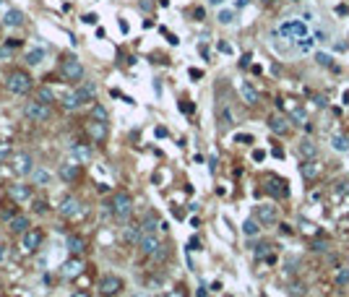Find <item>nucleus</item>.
Wrapping results in <instances>:
<instances>
[{"label": "nucleus", "instance_id": "nucleus-1", "mask_svg": "<svg viewBox=\"0 0 349 297\" xmlns=\"http://www.w3.org/2000/svg\"><path fill=\"white\" fill-rule=\"evenodd\" d=\"M110 214L115 216V219L125 222L128 216L133 214V196H131V193H125V190L112 193V198H110Z\"/></svg>", "mask_w": 349, "mask_h": 297}, {"label": "nucleus", "instance_id": "nucleus-2", "mask_svg": "<svg viewBox=\"0 0 349 297\" xmlns=\"http://www.w3.org/2000/svg\"><path fill=\"white\" fill-rule=\"evenodd\" d=\"M5 86L10 94H18V97H24L29 94V91L34 89V78L26 73V71H21V68H16V71H10L8 78H5Z\"/></svg>", "mask_w": 349, "mask_h": 297}, {"label": "nucleus", "instance_id": "nucleus-3", "mask_svg": "<svg viewBox=\"0 0 349 297\" xmlns=\"http://www.w3.org/2000/svg\"><path fill=\"white\" fill-rule=\"evenodd\" d=\"M84 65H81V60L76 58V55H63L60 60V76L65 78V81H84Z\"/></svg>", "mask_w": 349, "mask_h": 297}, {"label": "nucleus", "instance_id": "nucleus-4", "mask_svg": "<svg viewBox=\"0 0 349 297\" xmlns=\"http://www.w3.org/2000/svg\"><path fill=\"white\" fill-rule=\"evenodd\" d=\"M24 115L31 123H47L52 118V110H50V105H42L39 99H31V102L24 105Z\"/></svg>", "mask_w": 349, "mask_h": 297}, {"label": "nucleus", "instance_id": "nucleus-5", "mask_svg": "<svg viewBox=\"0 0 349 297\" xmlns=\"http://www.w3.org/2000/svg\"><path fill=\"white\" fill-rule=\"evenodd\" d=\"M99 295L102 297H115L123 292V279L118 277V274H104V277L99 279Z\"/></svg>", "mask_w": 349, "mask_h": 297}, {"label": "nucleus", "instance_id": "nucleus-6", "mask_svg": "<svg viewBox=\"0 0 349 297\" xmlns=\"http://www.w3.org/2000/svg\"><path fill=\"white\" fill-rule=\"evenodd\" d=\"M279 37L284 39H300V37H308V24L305 21H287V24H282L276 29Z\"/></svg>", "mask_w": 349, "mask_h": 297}, {"label": "nucleus", "instance_id": "nucleus-7", "mask_svg": "<svg viewBox=\"0 0 349 297\" xmlns=\"http://www.w3.org/2000/svg\"><path fill=\"white\" fill-rule=\"evenodd\" d=\"M13 172L21 175V177L34 175V159H31L29 151H18V154L13 156Z\"/></svg>", "mask_w": 349, "mask_h": 297}, {"label": "nucleus", "instance_id": "nucleus-8", "mask_svg": "<svg viewBox=\"0 0 349 297\" xmlns=\"http://www.w3.org/2000/svg\"><path fill=\"white\" fill-rule=\"evenodd\" d=\"M42 240H44L42 230H29V232H24V235H21V245H24V250H26V253H34V250H39Z\"/></svg>", "mask_w": 349, "mask_h": 297}, {"label": "nucleus", "instance_id": "nucleus-9", "mask_svg": "<svg viewBox=\"0 0 349 297\" xmlns=\"http://www.w3.org/2000/svg\"><path fill=\"white\" fill-rule=\"evenodd\" d=\"M57 211H60L63 219H73V216H78V214H81V201H78L76 196H65Z\"/></svg>", "mask_w": 349, "mask_h": 297}, {"label": "nucleus", "instance_id": "nucleus-10", "mask_svg": "<svg viewBox=\"0 0 349 297\" xmlns=\"http://www.w3.org/2000/svg\"><path fill=\"white\" fill-rule=\"evenodd\" d=\"M24 10H18V8H5L3 10V26H10V29H16V26H24Z\"/></svg>", "mask_w": 349, "mask_h": 297}, {"label": "nucleus", "instance_id": "nucleus-11", "mask_svg": "<svg viewBox=\"0 0 349 297\" xmlns=\"http://www.w3.org/2000/svg\"><path fill=\"white\" fill-rule=\"evenodd\" d=\"M86 133L91 136V141L102 144L104 139H107V123H99V120H91V118H89V123H86Z\"/></svg>", "mask_w": 349, "mask_h": 297}, {"label": "nucleus", "instance_id": "nucleus-12", "mask_svg": "<svg viewBox=\"0 0 349 297\" xmlns=\"http://www.w3.org/2000/svg\"><path fill=\"white\" fill-rule=\"evenodd\" d=\"M255 219L261 224H274L279 219L276 214V206H269V203H261V206H255Z\"/></svg>", "mask_w": 349, "mask_h": 297}, {"label": "nucleus", "instance_id": "nucleus-13", "mask_svg": "<svg viewBox=\"0 0 349 297\" xmlns=\"http://www.w3.org/2000/svg\"><path fill=\"white\" fill-rule=\"evenodd\" d=\"M57 175H60L63 182H76L81 177V167H78V162H65V164H60Z\"/></svg>", "mask_w": 349, "mask_h": 297}, {"label": "nucleus", "instance_id": "nucleus-14", "mask_svg": "<svg viewBox=\"0 0 349 297\" xmlns=\"http://www.w3.org/2000/svg\"><path fill=\"white\" fill-rule=\"evenodd\" d=\"M81 271H84V261H81V256H71L63 264V277H68V279H76Z\"/></svg>", "mask_w": 349, "mask_h": 297}, {"label": "nucleus", "instance_id": "nucleus-15", "mask_svg": "<svg viewBox=\"0 0 349 297\" xmlns=\"http://www.w3.org/2000/svg\"><path fill=\"white\" fill-rule=\"evenodd\" d=\"M266 193H271L274 198H287V196H289V188H287L284 180L269 177V182H266Z\"/></svg>", "mask_w": 349, "mask_h": 297}, {"label": "nucleus", "instance_id": "nucleus-16", "mask_svg": "<svg viewBox=\"0 0 349 297\" xmlns=\"http://www.w3.org/2000/svg\"><path fill=\"white\" fill-rule=\"evenodd\" d=\"M71 156L76 162H91V156H94V148L89 144H73L71 146Z\"/></svg>", "mask_w": 349, "mask_h": 297}, {"label": "nucleus", "instance_id": "nucleus-17", "mask_svg": "<svg viewBox=\"0 0 349 297\" xmlns=\"http://www.w3.org/2000/svg\"><path fill=\"white\" fill-rule=\"evenodd\" d=\"M141 237H144V227L141 224H128L123 230V240L128 245H138V243H141Z\"/></svg>", "mask_w": 349, "mask_h": 297}, {"label": "nucleus", "instance_id": "nucleus-18", "mask_svg": "<svg viewBox=\"0 0 349 297\" xmlns=\"http://www.w3.org/2000/svg\"><path fill=\"white\" fill-rule=\"evenodd\" d=\"M29 216H24V214H16L13 219L8 222V230L13 232V235H24V232H29Z\"/></svg>", "mask_w": 349, "mask_h": 297}, {"label": "nucleus", "instance_id": "nucleus-19", "mask_svg": "<svg viewBox=\"0 0 349 297\" xmlns=\"http://www.w3.org/2000/svg\"><path fill=\"white\" fill-rule=\"evenodd\" d=\"M159 245H162V243L157 240V235H144V237H141V243H138L141 253H144V256H149V258L157 253V248H159Z\"/></svg>", "mask_w": 349, "mask_h": 297}, {"label": "nucleus", "instance_id": "nucleus-20", "mask_svg": "<svg viewBox=\"0 0 349 297\" xmlns=\"http://www.w3.org/2000/svg\"><path fill=\"white\" fill-rule=\"evenodd\" d=\"M65 245H68V253H71V256H81L86 250V240L81 235H68Z\"/></svg>", "mask_w": 349, "mask_h": 297}, {"label": "nucleus", "instance_id": "nucleus-21", "mask_svg": "<svg viewBox=\"0 0 349 297\" xmlns=\"http://www.w3.org/2000/svg\"><path fill=\"white\" fill-rule=\"evenodd\" d=\"M8 196H10V201H29L34 196V190H31V185H10Z\"/></svg>", "mask_w": 349, "mask_h": 297}, {"label": "nucleus", "instance_id": "nucleus-22", "mask_svg": "<svg viewBox=\"0 0 349 297\" xmlns=\"http://www.w3.org/2000/svg\"><path fill=\"white\" fill-rule=\"evenodd\" d=\"M81 97H78V91L73 89V91H68V94H63V110L65 112H76V110H81Z\"/></svg>", "mask_w": 349, "mask_h": 297}, {"label": "nucleus", "instance_id": "nucleus-23", "mask_svg": "<svg viewBox=\"0 0 349 297\" xmlns=\"http://www.w3.org/2000/svg\"><path fill=\"white\" fill-rule=\"evenodd\" d=\"M76 91H78L81 102L86 105V102H91V99L97 97V84H94V81H81V86H78Z\"/></svg>", "mask_w": 349, "mask_h": 297}, {"label": "nucleus", "instance_id": "nucleus-24", "mask_svg": "<svg viewBox=\"0 0 349 297\" xmlns=\"http://www.w3.org/2000/svg\"><path fill=\"white\" fill-rule=\"evenodd\" d=\"M141 227H144V235H157V230L162 227V222H159V216H157L154 211H149V214L144 216Z\"/></svg>", "mask_w": 349, "mask_h": 297}, {"label": "nucleus", "instance_id": "nucleus-25", "mask_svg": "<svg viewBox=\"0 0 349 297\" xmlns=\"http://www.w3.org/2000/svg\"><path fill=\"white\" fill-rule=\"evenodd\" d=\"M240 94H242V99H245V105H250V107H253V105H258V99H261V97H258V91H255L253 84H248V81H245V84H240Z\"/></svg>", "mask_w": 349, "mask_h": 297}, {"label": "nucleus", "instance_id": "nucleus-26", "mask_svg": "<svg viewBox=\"0 0 349 297\" xmlns=\"http://www.w3.org/2000/svg\"><path fill=\"white\" fill-rule=\"evenodd\" d=\"M269 128H271L274 133L282 136V133H287V131H289V120H287V118H282V115H274V118L269 120Z\"/></svg>", "mask_w": 349, "mask_h": 297}, {"label": "nucleus", "instance_id": "nucleus-27", "mask_svg": "<svg viewBox=\"0 0 349 297\" xmlns=\"http://www.w3.org/2000/svg\"><path fill=\"white\" fill-rule=\"evenodd\" d=\"M34 99H39L42 105H52V102H55V91H52L47 84H44V86H39V89H37V94H34Z\"/></svg>", "mask_w": 349, "mask_h": 297}, {"label": "nucleus", "instance_id": "nucleus-28", "mask_svg": "<svg viewBox=\"0 0 349 297\" xmlns=\"http://www.w3.org/2000/svg\"><path fill=\"white\" fill-rule=\"evenodd\" d=\"M89 118H91V120H99V123H110V112L104 110V105H91Z\"/></svg>", "mask_w": 349, "mask_h": 297}, {"label": "nucleus", "instance_id": "nucleus-29", "mask_svg": "<svg viewBox=\"0 0 349 297\" xmlns=\"http://www.w3.org/2000/svg\"><path fill=\"white\" fill-rule=\"evenodd\" d=\"M300 172H302V177H305V180H313V177L318 175V164L313 162V159H305L302 167H300Z\"/></svg>", "mask_w": 349, "mask_h": 297}, {"label": "nucleus", "instance_id": "nucleus-30", "mask_svg": "<svg viewBox=\"0 0 349 297\" xmlns=\"http://www.w3.org/2000/svg\"><path fill=\"white\" fill-rule=\"evenodd\" d=\"M300 154L305 156V159H316L318 156V148H316V144H313V141H302L300 144Z\"/></svg>", "mask_w": 349, "mask_h": 297}, {"label": "nucleus", "instance_id": "nucleus-31", "mask_svg": "<svg viewBox=\"0 0 349 297\" xmlns=\"http://www.w3.org/2000/svg\"><path fill=\"white\" fill-rule=\"evenodd\" d=\"M258 224H261L258 219H245V222H242V235H248V237H255V235H258V230H261Z\"/></svg>", "mask_w": 349, "mask_h": 297}, {"label": "nucleus", "instance_id": "nucleus-32", "mask_svg": "<svg viewBox=\"0 0 349 297\" xmlns=\"http://www.w3.org/2000/svg\"><path fill=\"white\" fill-rule=\"evenodd\" d=\"M44 55H47V52H44L42 47H37V50H29V52H26V63H29V65H39V63L44 60Z\"/></svg>", "mask_w": 349, "mask_h": 297}, {"label": "nucleus", "instance_id": "nucleus-33", "mask_svg": "<svg viewBox=\"0 0 349 297\" xmlns=\"http://www.w3.org/2000/svg\"><path fill=\"white\" fill-rule=\"evenodd\" d=\"M34 185H47V182H50V169H34Z\"/></svg>", "mask_w": 349, "mask_h": 297}, {"label": "nucleus", "instance_id": "nucleus-34", "mask_svg": "<svg viewBox=\"0 0 349 297\" xmlns=\"http://www.w3.org/2000/svg\"><path fill=\"white\" fill-rule=\"evenodd\" d=\"M331 146L336 148V151H349V139H347V136H334Z\"/></svg>", "mask_w": 349, "mask_h": 297}, {"label": "nucleus", "instance_id": "nucleus-35", "mask_svg": "<svg viewBox=\"0 0 349 297\" xmlns=\"http://www.w3.org/2000/svg\"><path fill=\"white\" fill-rule=\"evenodd\" d=\"M151 258H154V261H157V264H165V261L170 258V248H167L165 243H162V245L157 248V253H154V256H151Z\"/></svg>", "mask_w": 349, "mask_h": 297}, {"label": "nucleus", "instance_id": "nucleus-36", "mask_svg": "<svg viewBox=\"0 0 349 297\" xmlns=\"http://www.w3.org/2000/svg\"><path fill=\"white\" fill-rule=\"evenodd\" d=\"M295 44H297L300 52H310L313 50V37H300V39H295Z\"/></svg>", "mask_w": 349, "mask_h": 297}, {"label": "nucleus", "instance_id": "nucleus-37", "mask_svg": "<svg viewBox=\"0 0 349 297\" xmlns=\"http://www.w3.org/2000/svg\"><path fill=\"white\" fill-rule=\"evenodd\" d=\"M292 118H295L297 125H302V128L308 125V115H305V110H302V107H295V110H292Z\"/></svg>", "mask_w": 349, "mask_h": 297}, {"label": "nucleus", "instance_id": "nucleus-38", "mask_svg": "<svg viewBox=\"0 0 349 297\" xmlns=\"http://www.w3.org/2000/svg\"><path fill=\"white\" fill-rule=\"evenodd\" d=\"M336 284H339V287L349 284V269H339V274H336Z\"/></svg>", "mask_w": 349, "mask_h": 297}, {"label": "nucleus", "instance_id": "nucleus-39", "mask_svg": "<svg viewBox=\"0 0 349 297\" xmlns=\"http://www.w3.org/2000/svg\"><path fill=\"white\" fill-rule=\"evenodd\" d=\"M219 24H232V18H235V13L232 10H219Z\"/></svg>", "mask_w": 349, "mask_h": 297}, {"label": "nucleus", "instance_id": "nucleus-40", "mask_svg": "<svg viewBox=\"0 0 349 297\" xmlns=\"http://www.w3.org/2000/svg\"><path fill=\"white\" fill-rule=\"evenodd\" d=\"M34 211H37V214H47V203H44V201H34Z\"/></svg>", "mask_w": 349, "mask_h": 297}, {"label": "nucleus", "instance_id": "nucleus-41", "mask_svg": "<svg viewBox=\"0 0 349 297\" xmlns=\"http://www.w3.org/2000/svg\"><path fill=\"white\" fill-rule=\"evenodd\" d=\"M5 60H10V47L5 44V47H0V63H5Z\"/></svg>", "mask_w": 349, "mask_h": 297}, {"label": "nucleus", "instance_id": "nucleus-42", "mask_svg": "<svg viewBox=\"0 0 349 297\" xmlns=\"http://www.w3.org/2000/svg\"><path fill=\"white\" fill-rule=\"evenodd\" d=\"M316 60H318L321 65H331V55H326V52H321V55H316Z\"/></svg>", "mask_w": 349, "mask_h": 297}, {"label": "nucleus", "instance_id": "nucleus-43", "mask_svg": "<svg viewBox=\"0 0 349 297\" xmlns=\"http://www.w3.org/2000/svg\"><path fill=\"white\" fill-rule=\"evenodd\" d=\"M269 248H271V245H255V256H258V258H263L266 253H269Z\"/></svg>", "mask_w": 349, "mask_h": 297}, {"label": "nucleus", "instance_id": "nucleus-44", "mask_svg": "<svg viewBox=\"0 0 349 297\" xmlns=\"http://www.w3.org/2000/svg\"><path fill=\"white\" fill-rule=\"evenodd\" d=\"M81 21H84V24H97V13H84Z\"/></svg>", "mask_w": 349, "mask_h": 297}, {"label": "nucleus", "instance_id": "nucleus-45", "mask_svg": "<svg viewBox=\"0 0 349 297\" xmlns=\"http://www.w3.org/2000/svg\"><path fill=\"white\" fill-rule=\"evenodd\" d=\"M188 248H190V250H201V240H198V237H190Z\"/></svg>", "mask_w": 349, "mask_h": 297}, {"label": "nucleus", "instance_id": "nucleus-46", "mask_svg": "<svg viewBox=\"0 0 349 297\" xmlns=\"http://www.w3.org/2000/svg\"><path fill=\"white\" fill-rule=\"evenodd\" d=\"M8 154H10V146L8 144H0V159H5Z\"/></svg>", "mask_w": 349, "mask_h": 297}, {"label": "nucleus", "instance_id": "nucleus-47", "mask_svg": "<svg viewBox=\"0 0 349 297\" xmlns=\"http://www.w3.org/2000/svg\"><path fill=\"white\" fill-rule=\"evenodd\" d=\"M295 266H297V258H292V261H287V274H295V271H297Z\"/></svg>", "mask_w": 349, "mask_h": 297}, {"label": "nucleus", "instance_id": "nucleus-48", "mask_svg": "<svg viewBox=\"0 0 349 297\" xmlns=\"http://www.w3.org/2000/svg\"><path fill=\"white\" fill-rule=\"evenodd\" d=\"M165 297H185V292H182V290H172V292H167Z\"/></svg>", "mask_w": 349, "mask_h": 297}, {"label": "nucleus", "instance_id": "nucleus-49", "mask_svg": "<svg viewBox=\"0 0 349 297\" xmlns=\"http://www.w3.org/2000/svg\"><path fill=\"white\" fill-rule=\"evenodd\" d=\"M289 292H292V295H300V292H302V284H297V282H295L292 287H289Z\"/></svg>", "mask_w": 349, "mask_h": 297}, {"label": "nucleus", "instance_id": "nucleus-50", "mask_svg": "<svg viewBox=\"0 0 349 297\" xmlns=\"http://www.w3.org/2000/svg\"><path fill=\"white\" fill-rule=\"evenodd\" d=\"M5 258H8V248L0 245V261H5Z\"/></svg>", "mask_w": 349, "mask_h": 297}, {"label": "nucleus", "instance_id": "nucleus-51", "mask_svg": "<svg viewBox=\"0 0 349 297\" xmlns=\"http://www.w3.org/2000/svg\"><path fill=\"white\" fill-rule=\"evenodd\" d=\"M201 76H203V73L198 71V68H190V78H201Z\"/></svg>", "mask_w": 349, "mask_h": 297}, {"label": "nucleus", "instance_id": "nucleus-52", "mask_svg": "<svg viewBox=\"0 0 349 297\" xmlns=\"http://www.w3.org/2000/svg\"><path fill=\"white\" fill-rule=\"evenodd\" d=\"M313 250H316V253H323L326 245H323V243H316V245H313Z\"/></svg>", "mask_w": 349, "mask_h": 297}, {"label": "nucleus", "instance_id": "nucleus-53", "mask_svg": "<svg viewBox=\"0 0 349 297\" xmlns=\"http://www.w3.org/2000/svg\"><path fill=\"white\" fill-rule=\"evenodd\" d=\"M237 141H242V144H250V141H253V136H237Z\"/></svg>", "mask_w": 349, "mask_h": 297}, {"label": "nucleus", "instance_id": "nucleus-54", "mask_svg": "<svg viewBox=\"0 0 349 297\" xmlns=\"http://www.w3.org/2000/svg\"><path fill=\"white\" fill-rule=\"evenodd\" d=\"M263 156H266L263 151H253V159H255V162H261V159H263Z\"/></svg>", "mask_w": 349, "mask_h": 297}, {"label": "nucleus", "instance_id": "nucleus-55", "mask_svg": "<svg viewBox=\"0 0 349 297\" xmlns=\"http://www.w3.org/2000/svg\"><path fill=\"white\" fill-rule=\"evenodd\" d=\"M198 297H208V292H206V287H198Z\"/></svg>", "mask_w": 349, "mask_h": 297}, {"label": "nucleus", "instance_id": "nucleus-56", "mask_svg": "<svg viewBox=\"0 0 349 297\" xmlns=\"http://www.w3.org/2000/svg\"><path fill=\"white\" fill-rule=\"evenodd\" d=\"M248 3H250V0H237V8H245Z\"/></svg>", "mask_w": 349, "mask_h": 297}, {"label": "nucleus", "instance_id": "nucleus-57", "mask_svg": "<svg viewBox=\"0 0 349 297\" xmlns=\"http://www.w3.org/2000/svg\"><path fill=\"white\" fill-rule=\"evenodd\" d=\"M5 8H10V5H8V0H0V10H5Z\"/></svg>", "mask_w": 349, "mask_h": 297}, {"label": "nucleus", "instance_id": "nucleus-58", "mask_svg": "<svg viewBox=\"0 0 349 297\" xmlns=\"http://www.w3.org/2000/svg\"><path fill=\"white\" fill-rule=\"evenodd\" d=\"M208 3H211V5H222L224 0H208Z\"/></svg>", "mask_w": 349, "mask_h": 297}, {"label": "nucleus", "instance_id": "nucleus-59", "mask_svg": "<svg viewBox=\"0 0 349 297\" xmlns=\"http://www.w3.org/2000/svg\"><path fill=\"white\" fill-rule=\"evenodd\" d=\"M261 3H266V5H274V3H279V0H261Z\"/></svg>", "mask_w": 349, "mask_h": 297}, {"label": "nucleus", "instance_id": "nucleus-60", "mask_svg": "<svg viewBox=\"0 0 349 297\" xmlns=\"http://www.w3.org/2000/svg\"><path fill=\"white\" fill-rule=\"evenodd\" d=\"M71 297H89V295H84V292H76V295H71Z\"/></svg>", "mask_w": 349, "mask_h": 297}, {"label": "nucleus", "instance_id": "nucleus-61", "mask_svg": "<svg viewBox=\"0 0 349 297\" xmlns=\"http://www.w3.org/2000/svg\"><path fill=\"white\" fill-rule=\"evenodd\" d=\"M0 29H3V18H0Z\"/></svg>", "mask_w": 349, "mask_h": 297}, {"label": "nucleus", "instance_id": "nucleus-62", "mask_svg": "<svg viewBox=\"0 0 349 297\" xmlns=\"http://www.w3.org/2000/svg\"><path fill=\"white\" fill-rule=\"evenodd\" d=\"M136 297H144V295H136Z\"/></svg>", "mask_w": 349, "mask_h": 297}]
</instances>
